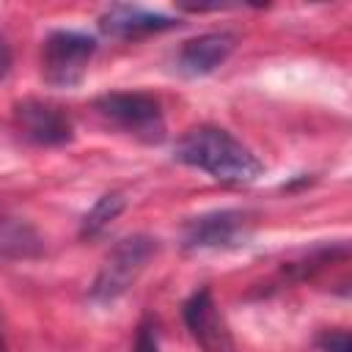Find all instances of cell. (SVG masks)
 Instances as JSON below:
<instances>
[{
    "label": "cell",
    "mask_w": 352,
    "mask_h": 352,
    "mask_svg": "<svg viewBox=\"0 0 352 352\" xmlns=\"http://www.w3.org/2000/svg\"><path fill=\"white\" fill-rule=\"evenodd\" d=\"M96 52V38L80 30H52L41 47V77L52 88H74Z\"/></svg>",
    "instance_id": "277c9868"
},
{
    "label": "cell",
    "mask_w": 352,
    "mask_h": 352,
    "mask_svg": "<svg viewBox=\"0 0 352 352\" xmlns=\"http://www.w3.org/2000/svg\"><path fill=\"white\" fill-rule=\"evenodd\" d=\"M250 236V214L239 209H220L187 220L182 242L184 248H234Z\"/></svg>",
    "instance_id": "8992f818"
},
{
    "label": "cell",
    "mask_w": 352,
    "mask_h": 352,
    "mask_svg": "<svg viewBox=\"0 0 352 352\" xmlns=\"http://www.w3.org/2000/svg\"><path fill=\"white\" fill-rule=\"evenodd\" d=\"M176 162L198 168L223 184H250L264 173L261 160L228 129L201 124L182 135L173 148Z\"/></svg>",
    "instance_id": "6da1fadb"
},
{
    "label": "cell",
    "mask_w": 352,
    "mask_h": 352,
    "mask_svg": "<svg viewBox=\"0 0 352 352\" xmlns=\"http://www.w3.org/2000/svg\"><path fill=\"white\" fill-rule=\"evenodd\" d=\"M236 38L226 30H214V33H204L195 36L190 41H184V47L179 50L176 58V69L184 77H204L212 74L220 63H226V58L231 55Z\"/></svg>",
    "instance_id": "9c48e42d"
},
{
    "label": "cell",
    "mask_w": 352,
    "mask_h": 352,
    "mask_svg": "<svg viewBox=\"0 0 352 352\" xmlns=\"http://www.w3.org/2000/svg\"><path fill=\"white\" fill-rule=\"evenodd\" d=\"M157 253V239L146 236V234H132L124 236L104 258V264L99 267L94 286H91V300L94 302H113L116 297H121L135 278L146 270V264L151 261V256Z\"/></svg>",
    "instance_id": "3957f363"
},
{
    "label": "cell",
    "mask_w": 352,
    "mask_h": 352,
    "mask_svg": "<svg viewBox=\"0 0 352 352\" xmlns=\"http://www.w3.org/2000/svg\"><path fill=\"white\" fill-rule=\"evenodd\" d=\"M182 319L204 352H236L228 324L220 316V311L212 300V292L206 286L187 297V302L182 305Z\"/></svg>",
    "instance_id": "52a82bcc"
},
{
    "label": "cell",
    "mask_w": 352,
    "mask_h": 352,
    "mask_svg": "<svg viewBox=\"0 0 352 352\" xmlns=\"http://www.w3.org/2000/svg\"><path fill=\"white\" fill-rule=\"evenodd\" d=\"M124 195L121 192H104L94 206L91 212L82 217V226H80V236H96L102 234L121 212H124Z\"/></svg>",
    "instance_id": "8fae6325"
},
{
    "label": "cell",
    "mask_w": 352,
    "mask_h": 352,
    "mask_svg": "<svg viewBox=\"0 0 352 352\" xmlns=\"http://www.w3.org/2000/svg\"><path fill=\"white\" fill-rule=\"evenodd\" d=\"M316 346H319L322 352H352V338H349V330H344V327L324 330V333L316 338Z\"/></svg>",
    "instance_id": "7c38bea8"
},
{
    "label": "cell",
    "mask_w": 352,
    "mask_h": 352,
    "mask_svg": "<svg viewBox=\"0 0 352 352\" xmlns=\"http://www.w3.org/2000/svg\"><path fill=\"white\" fill-rule=\"evenodd\" d=\"M14 124L36 146H63L74 138L72 118L52 102L22 99L14 104Z\"/></svg>",
    "instance_id": "5b68a950"
},
{
    "label": "cell",
    "mask_w": 352,
    "mask_h": 352,
    "mask_svg": "<svg viewBox=\"0 0 352 352\" xmlns=\"http://www.w3.org/2000/svg\"><path fill=\"white\" fill-rule=\"evenodd\" d=\"M8 69H11V50H8V44L0 38V80L8 74Z\"/></svg>",
    "instance_id": "5bb4252c"
},
{
    "label": "cell",
    "mask_w": 352,
    "mask_h": 352,
    "mask_svg": "<svg viewBox=\"0 0 352 352\" xmlns=\"http://www.w3.org/2000/svg\"><path fill=\"white\" fill-rule=\"evenodd\" d=\"M41 250L44 242L28 223L0 214V258H36Z\"/></svg>",
    "instance_id": "30bf717a"
},
{
    "label": "cell",
    "mask_w": 352,
    "mask_h": 352,
    "mask_svg": "<svg viewBox=\"0 0 352 352\" xmlns=\"http://www.w3.org/2000/svg\"><path fill=\"white\" fill-rule=\"evenodd\" d=\"M94 110L121 132L138 138L140 143L157 146L165 140L162 107L154 96L140 91H113L94 99Z\"/></svg>",
    "instance_id": "7a4b0ae2"
},
{
    "label": "cell",
    "mask_w": 352,
    "mask_h": 352,
    "mask_svg": "<svg viewBox=\"0 0 352 352\" xmlns=\"http://www.w3.org/2000/svg\"><path fill=\"white\" fill-rule=\"evenodd\" d=\"M0 352H8V346H6V333H3V322H0Z\"/></svg>",
    "instance_id": "9a60e30c"
},
{
    "label": "cell",
    "mask_w": 352,
    "mask_h": 352,
    "mask_svg": "<svg viewBox=\"0 0 352 352\" xmlns=\"http://www.w3.org/2000/svg\"><path fill=\"white\" fill-rule=\"evenodd\" d=\"M132 352H160L157 336H154V327H151V324H140L138 338H135V344H132Z\"/></svg>",
    "instance_id": "4fadbf2b"
},
{
    "label": "cell",
    "mask_w": 352,
    "mask_h": 352,
    "mask_svg": "<svg viewBox=\"0 0 352 352\" xmlns=\"http://www.w3.org/2000/svg\"><path fill=\"white\" fill-rule=\"evenodd\" d=\"M179 19L160 14V11H146L140 6H124L116 3L110 6L102 16H99V30L104 36L113 38H138V36H148V33H160V30H170L176 28Z\"/></svg>",
    "instance_id": "ba28073f"
}]
</instances>
